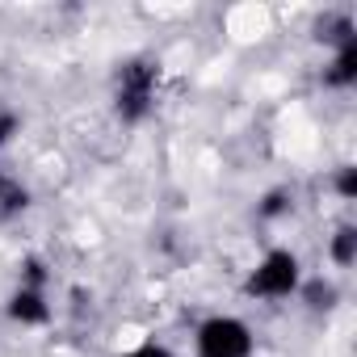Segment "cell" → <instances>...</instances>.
I'll use <instances>...</instances> for the list:
<instances>
[{
	"label": "cell",
	"mask_w": 357,
	"mask_h": 357,
	"mask_svg": "<svg viewBox=\"0 0 357 357\" xmlns=\"http://www.w3.org/2000/svg\"><path fill=\"white\" fill-rule=\"evenodd\" d=\"M122 357H172V349H168V344H160V340H143V344L126 349Z\"/></svg>",
	"instance_id": "obj_12"
},
{
	"label": "cell",
	"mask_w": 357,
	"mask_h": 357,
	"mask_svg": "<svg viewBox=\"0 0 357 357\" xmlns=\"http://www.w3.org/2000/svg\"><path fill=\"white\" fill-rule=\"evenodd\" d=\"M13 130H17V118L13 114H0V151H5V143L13 139Z\"/></svg>",
	"instance_id": "obj_13"
},
{
	"label": "cell",
	"mask_w": 357,
	"mask_h": 357,
	"mask_svg": "<svg viewBox=\"0 0 357 357\" xmlns=\"http://www.w3.org/2000/svg\"><path fill=\"white\" fill-rule=\"evenodd\" d=\"M198 357H252L257 340L240 315H211L194 336Z\"/></svg>",
	"instance_id": "obj_3"
},
{
	"label": "cell",
	"mask_w": 357,
	"mask_h": 357,
	"mask_svg": "<svg viewBox=\"0 0 357 357\" xmlns=\"http://www.w3.org/2000/svg\"><path fill=\"white\" fill-rule=\"evenodd\" d=\"M26 273H22V286H34V290H43L47 286V265L38 261V257H26V265H22Z\"/></svg>",
	"instance_id": "obj_11"
},
{
	"label": "cell",
	"mask_w": 357,
	"mask_h": 357,
	"mask_svg": "<svg viewBox=\"0 0 357 357\" xmlns=\"http://www.w3.org/2000/svg\"><path fill=\"white\" fill-rule=\"evenodd\" d=\"M324 84H328V89H349V84H357V38H349V43L336 47L332 63L324 68Z\"/></svg>",
	"instance_id": "obj_5"
},
{
	"label": "cell",
	"mask_w": 357,
	"mask_h": 357,
	"mask_svg": "<svg viewBox=\"0 0 357 357\" xmlns=\"http://www.w3.org/2000/svg\"><path fill=\"white\" fill-rule=\"evenodd\" d=\"M328 257H332V265H340V269H349V265L357 261V227H353V223L336 227V236L328 240Z\"/></svg>",
	"instance_id": "obj_6"
},
{
	"label": "cell",
	"mask_w": 357,
	"mask_h": 357,
	"mask_svg": "<svg viewBox=\"0 0 357 357\" xmlns=\"http://www.w3.org/2000/svg\"><path fill=\"white\" fill-rule=\"evenodd\" d=\"M290 206H294L290 190H269L265 202L257 206V215H261V219H282V215H290Z\"/></svg>",
	"instance_id": "obj_9"
},
{
	"label": "cell",
	"mask_w": 357,
	"mask_h": 357,
	"mask_svg": "<svg viewBox=\"0 0 357 357\" xmlns=\"http://www.w3.org/2000/svg\"><path fill=\"white\" fill-rule=\"evenodd\" d=\"M160 76H164L160 59H151V55H130V59L118 63V72H114V114L126 126H139L155 109Z\"/></svg>",
	"instance_id": "obj_1"
},
{
	"label": "cell",
	"mask_w": 357,
	"mask_h": 357,
	"mask_svg": "<svg viewBox=\"0 0 357 357\" xmlns=\"http://www.w3.org/2000/svg\"><path fill=\"white\" fill-rule=\"evenodd\" d=\"M298 294L307 298L311 311H328V307H336V286H332V282H303Z\"/></svg>",
	"instance_id": "obj_8"
},
{
	"label": "cell",
	"mask_w": 357,
	"mask_h": 357,
	"mask_svg": "<svg viewBox=\"0 0 357 357\" xmlns=\"http://www.w3.org/2000/svg\"><path fill=\"white\" fill-rule=\"evenodd\" d=\"M26 206H30V190L0 176V219H13V215H22Z\"/></svg>",
	"instance_id": "obj_7"
},
{
	"label": "cell",
	"mask_w": 357,
	"mask_h": 357,
	"mask_svg": "<svg viewBox=\"0 0 357 357\" xmlns=\"http://www.w3.org/2000/svg\"><path fill=\"white\" fill-rule=\"evenodd\" d=\"M5 315L22 328H43L51 319V303H47V290H34V286H17L5 303Z\"/></svg>",
	"instance_id": "obj_4"
},
{
	"label": "cell",
	"mask_w": 357,
	"mask_h": 357,
	"mask_svg": "<svg viewBox=\"0 0 357 357\" xmlns=\"http://www.w3.org/2000/svg\"><path fill=\"white\" fill-rule=\"evenodd\" d=\"M298 286H303V261L290 248H269L252 265L244 294L248 298H290V294H298Z\"/></svg>",
	"instance_id": "obj_2"
},
{
	"label": "cell",
	"mask_w": 357,
	"mask_h": 357,
	"mask_svg": "<svg viewBox=\"0 0 357 357\" xmlns=\"http://www.w3.org/2000/svg\"><path fill=\"white\" fill-rule=\"evenodd\" d=\"M336 194L344 198V202H357V168L353 164H344V168H336Z\"/></svg>",
	"instance_id": "obj_10"
}]
</instances>
